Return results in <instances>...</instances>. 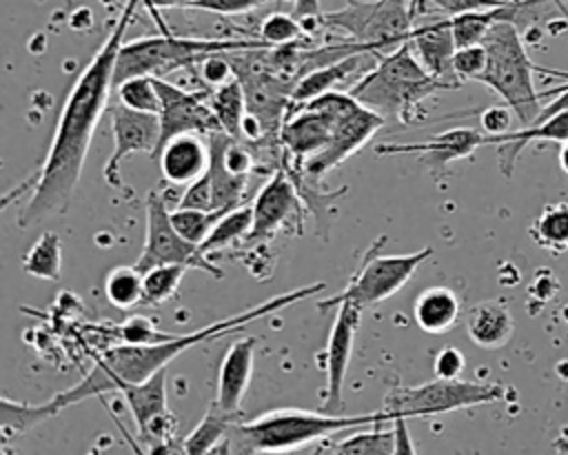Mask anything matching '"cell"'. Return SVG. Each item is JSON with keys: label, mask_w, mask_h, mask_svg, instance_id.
Here are the masks:
<instances>
[{"label": "cell", "mask_w": 568, "mask_h": 455, "mask_svg": "<svg viewBox=\"0 0 568 455\" xmlns=\"http://www.w3.org/2000/svg\"><path fill=\"white\" fill-rule=\"evenodd\" d=\"M142 0H126L120 18L115 20L111 33L95 51L91 62L75 78L53 129V138L44 162L40 169L20 184L18 191H11L2 200V209L9 206L13 198L31 191L27 204L18 211V226L31 229L47 218L62 215L78 189L82 169L91 149L93 133L111 104V91L115 89L113 71L115 58L124 42V33L135 16V9Z\"/></svg>", "instance_id": "cell-1"}, {"label": "cell", "mask_w": 568, "mask_h": 455, "mask_svg": "<svg viewBox=\"0 0 568 455\" xmlns=\"http://www.w3.org/2000/svg\"><path fill=\"white\" fill-rule=\"evenodd\" d=\"M326 284L324 282H313V284H306V286H300V289H293L288 293H280L266 302H260L257 306H251L246 311H240L231 317H224V320H217L213 324H206V326H200L191 333H180L175 335L173 340H166V342H155V344H118V346H111L106 348L95 366L91 368V373L78 382L75 386L67 388V391H60L58 395H53V402L58 404L60 411H64L67 406L71 404H78L87 397H95V395H104V393H113V391H120L124 384H138V382H144L146 377H151L153 373H158L160 368H166V364L182 355L184 351L202 344V342H209L213 337H222L226 333H233V331H240L244 328L246 324L268 315V313H275L284 306H291L300 300H306L320 291H324Z\"/></svg>", "instance_id": "cell-2"}, {"label": "cell", "mask_w": 568, "mask_h": 455, "mask_svg": "<svg viewBox=\"0 0 568 455\" xmlns=\"http://www.w3.org/2000/svg\"><path fill=\"white\" fill-rule=\"evenodd\" d=\"M377 422H390V417L382 408L366 415H339V413L304 411V408H275L257 415L255 419H240L229 431L226 439L217 451H233V453L295 451L326 435L346 433V431L371 426Z\"/></svg>", "instance_id": "cell-3"}, {"label": "cell", "mask_w": 568, "mask_h": 455, "mask_svg": "<svg viewBox=\"0 0 568 455\" xmlns=\"http://www.w3.org/2000/svg\"><path fill=\"white\" fill-rule=\"evenodd\" d=\"M446 89L453 87L433 78L406 40L386 55H379L368 73H362V78L348 89V93L384 115L386 122L413 124L426 120L422 102L435 91Z\"/></svg>", "instance_id": "cell-4"}, {"label": "cell", "mask_w": 568, "mask_h": 455, "mask_svg": "<svg viewBox=\"0 0 568 455\" xmlns=\"http://www.w3.org/2000/svg\"><path fill=\"white\" fill-rule=\"evenodd\" d=\"M481 44L486 47V69L477 82L490 87L513 109L521 127H530L544 109V98L535 89L532 73L541 71L559 78H568V73L532 64L513 20H497Z\"/></svg>", "instance_id": "cell-5"}, {"label": "cell", "mask_w": 568, "mask_h": 455, "mask_svg": "<svg viewBox=\"0 0 568 455\" xmlns=\"http://www.w3.org/2000/svg\"><path fill=\"white\" fill-rule=\"evenodd\" d=\"M260 47H268V44L260 38L220 40V38H182L173 33L138 38L131 42H122L115 58L113 80L118 87L122 80L131 75L162 78L164 73L175 71L180 67L202 62L209 53H215V51H242V49H260Z\"/></svg>", "instance_id": "cell-6"}, {"label": "cell", "mask_w": 568, "mask_h": 455, "mask_svg": "<svg viewBox=\"0 0 568 455\" xmlns=\"http://www.w3.org/2000/svg\"><path fill=\"white\" fill-rule=\"evenodd\" d=\"M508 388L497 382H473V380H433L419 386H395L386 393L382 411L393 419L404 417H433L442 413H453L459 408H470L479 404L501 402Z\"/></svg>", "instance_id": "cell-7"}, {"label": "cell", "mask_w": 568, "mask_h": 455, "mask_svg": "<svg viewBox=\"0 0 568 455\" xmlns=\"http://www.w3.org/2000/svg\"><path fill=\"white\" fill-rule=\"evenodd\" d=\"M384 244H386V235H379L362 255L344 291L317 302V309L320 311L331 309L342 300H353L362 309L379 304L393 297L417 273V269L433 255V246H426L406 255H379V249Z\"/></svg>", "instance_id": "cell-8"}, {"label": "cell", "mask_w": 568, "mask_h": 455, "mask_svg": "<svg viewBox=\"0 0 568 455\" xmlns=\"http://www.w3.org/2000/svg\"><path fill=\"white\" fill-rule=\"evenodd\" d=\"M158 264H184L189 269H200L215 280H222V269L213 264L209 253L200 244L186 240L171 222V211L160 191L146 195V237L135 266L144 273Z\"/></svg>", "instance_id": "cell-9"}, {"label": "cell", "mask_w": 568, "mask_h": 455, "mask_svg": "<svg viewBox=\"0 0 568 455\" xmlns=\"http://www.w3.org/2000/svg\"><path fill=\"white\" fill-rule=\"evenodd\" d=\"M384 124H386L384 115H379L377 111H373L366 104H362L359 100H355L346 111H342L337 115L328 144L322 151H317L315 155H311L302 166H295V169L300 171V175L304 180H308L313 184H320V180L331 169H335L346 158L357 153L371 140V135L375 131H379Z\"/></svg>", "instance_id": "cell-10"}, {"label": "cell", "mask_w": 568, "mask_h": 455, "mask_svg": "<svg viewBox=\"0 0 568 455\" xmlns=\"http://www.w3.org/2000/svg\"><path fill=\"white\" fill-rule=\"evenodd\" d=\"M155 78V87L160 93V140L158 146L153 151V160L158 158L160 149L175 135L182 133H211V131H220V122L211 109L209 102V93L202 91H184L182 87H175L158 75Z\"/></svg>", "instance_id": "cell-11"}, {"label": "cell", "mask_w": 568, "mask_h": 455, "mask_svg": "<svg viewBox=\"0 0 568 455\" xmlns=\"http://www.w3.org/2000/svg\"><path fill=\"white\" fill-rule=\"evenodd\" d=\"M109 115H111V131H113V153L109 155L102 175L109 186L120 189L122 162L129 155L142 153V151L153 155L160 140V118L158 113L129 109L122 102L109 104Z\"/></svg>", "instance_id": "cell-12"}, {"label": "cell", "mask_w": 568, "mask_h": 455, "mask_svg": "<svg viewBox=\"0 0 568 455\" xmlns=\"http://www.w3.org/2000/svg\"><path fill=\"white\" fill-rule=\"evenodd\" d=\"M337 313L328 333L326 351H324V368H326V391L322 411L339 413L342 411V388L344 377L348 373V362L353 353L355 333L362 322V306L353 300H342L335 304Z\"/></svg>", "instance_id": "cell-13"}, {"label": "cell", "mask_w": 568, "mask_h": 455, "mask_svg": "<svg viewBox=\"0 0 568 455\" xmlns=\"http://www.w3.org/2000/svg\"><path fill=\"white\" fill-rule=\"evenodd\" d=\"M300 193L284 166L280 164L253 200V229L246 235V242L271 240L286 224L300 222Z\"/></svg>", "instance_id": "cell-14"}, {"label": "cell", "mask_w": 568, "mask_h": 455, "mask_svg": "<svg viewBox=\"0 0 568 455\" xmlns=\"http://www.w3.org/2000/svg\"><path fill=\"white\" fill-rule=\"evenodd\" d=\"M481 144H486V133L473 127H457L444 133H437L435 138L426 142H384L375 146L377 155H399V153H413L419 155V160L437 175L446 169L448 162L470 158Z\"/></svg>", "instance_id": "cell-15"}, {"label": "cell", "mask_w": 568, "mask_h": 455, "mask_svg": "<svg viewBox=\"0 0 568 455\" xmlns=\"http://www.w3.org/2000/svg\"><path fill=\"white\" fill-rule=\"evenodd\" d=\"M408 44L413 47L417 60L422 67L437 80L450 84L453 89L462 87V80L457 78L453 69V55L457 51L450 18H442L422 27H413L408 33Z\"/></svg>", "instance_id": "cell-16"}, {"label": "cell", "mask_w": 568, "mask_h": 455, "mask_svg": "<svg viewBox=\"0 0 568 455\" xmlns=\"http://www.w3.org/2000/svg\"><path fill=\"white\" fill-rule=\"evenodd\" d=\"M155 160L169 184L186 186L209 169L211 146L202 140V133H182L171 138Z\"/></svg>", "instance_id": "cell-17"}, {"label": "cell", "mask_w": 568, "mask_h": 455, "mask_svg": "<svg viewBox=\"0 0 568 455\" xmlns=\"http://www.w3.org/2000/svg\"><path fill=\"white\" fill-rule=\"evenodd\" d=\"M568 140V109L552 113L550 118L521 127L519 131H506L501 135H486V144H497V162L499 171L510 178L515 162L526 144L530 142H566Z\"/></svg>", "instance_id": "cell-18"}, {"label": "cell", "mask_w": 568, "mask_h": 455, "mask_svg": "<svg viewBox=\"0 0 568 455\" xmlns=\"http://www.w3.org/2000/svg\"><path fill=\"white\" fill-rule=\"evenodd\" d=\"M253 357H255V340L242 337L235 340L224 353L217 371V393L215 402L231 411L242 413V397L251 384L253 375Z\"/></svg>", "instance_id": "cell-19"}, {"label": "cell", "mask_w": 568, "mask_h": 455, "mask_svg": "<svg viewBox=\"0 0 568 455\" xmlns=\"http://www.w3.org/2000/svg\"><path fill=\"white\" fill-rule=\"evenodd\" d=\"M375 58H379L375 51H357V53H351L342 60H335V62H328V64H322V67H315V69L306 71L295 82V87L291 91V104H300V102H306V100H311L320 93H326L337 82L346 80L353 73H366V69L375 64V62H371Z\"/></svg>", "instance_id": "cell-20"}, {"label": "cell", "mask_w": 568, "mask_h": 455, "mask_svg": "<svg viewBox=\"0 0 568 455\" xmlns=\"http://www.w3.org/2000/svg\"><path fill=\"white\" fill-rule=\"evenodd\" d=\"M515 331V320L504 300H484L466 315V333L479 348H501Z\"/></svg>", "instance_id": "cell-21"}, {"label": "cell", "mask_w": 568, "mask_h": 455, "mask_svg": "<svg viewBox=\"0 0 568 455\" xmlns=\"http://www.w3.org/2000/svg\"><path fill=\"white\" fill-rule=\"evenodd\" d=\"M459 311H462V304L453 289L430 286L422 291L419 297L415 300L413 317L424 333L439 335L455 326V322L459 320Z\"/></svg>", "instance_id": "cell-22"}, {"label": "cell", "mask_w": 568, "mask_h": 455, "mask_svg": "<svg viewBox=\"0 0 568 455\" xmlns=\"http://www.w3.org/2000/svg\"><path fill=\"white\" fill-rule=\"evenodd\" d=\"M133 422L138 426V435H142L146 431V426L151 424V419H155L158 415L169 411L166 404V368H160L158 373H153L151 377H146L144 382L138 384H124L120 388Z\"/></svg>", "instance_id": "cell-23"}, {"label": "cell", "mask_w": 568, "mask_h": 455, "mask_svg": "<svg viewBox=\"0 0 568 455\" xmlns=\"http://www.w3.org/2000/svg\"><path fill=\"white\" fill-rule=\"evenodd\" d=\"M60 413L58 404L51 400L40 402V404H29L11 397L0 400V446L2 451L9 448V444L24 433H29L33 426L55 417Z\"/></svg>", "instance_id": "cell-24"}, {"label": "cell", "mask_w": 568, "mask_h": 455, "mask_svg": "<svg viewBox=\"0 0 568 455\" xmlns=\"http://www.w3.org/2000/svg\"><path fill=\"white\" fill-rule=\"evenodd\" d=\"M244 419L242 413H231L217 402H211L200 424L180 442L182 453H211L222 446L229 431Z\"/></svg>", "instance_id": "cell-25"}, {"label": "cell", "mask_w": 568, "mask_h": 455, "mask_svg": "<svg viewBox=\"0 0 568 455\" xmlns=\"http://www.w3.org/2000/svg\"><path fill=\"white\" fill-rule=\"evenodd\" d=\"M528 235L532 242L550 255L568 251V202H552L541 209L532 220Z\"/></svg>", "instance_id": "cell-26"}, {"label": "cell", "mask_w": 568, "mask_h": 455, "mask_svg": "<svg viewBox=\"0 0 568 455\" xmlns=\"http://www.w3.org/2000/svg\"><path fill=\"white\" fill-rule=\"evenodd\" d=\"M209 102H211V109H213L222 131H226L229 135L240 140L242 120L246 115V93H244L242 82L237 78L224 82L222 87H217L209 93Z\"/></svg>", "instance_id": "cell-27"}, {"label": "cell", "mask_w": 568, "mask_h": 455, "mask_svg": "<svg viewBox=\"0 0 568 455\" xmlns=\"http://www.w3.org/2000/svg\"><path fill=\"white\" fill-rule=\"evenodd\" d=\"M104 295L120 311L142 306L144 273L135 264L111 269L104 277Z\"/></svg>", "instance_id": "cell-28"}, {"label": "cell", "mask_w": 568, "mask_h": 455, "mask_svg": "<svg viewBox=\"0 0 568 455\" xmlns=\"http://www.w3.org/2000/svg\"><path fill=\"white\" fill-rule=\"evenodd\" d=\"M22 271L40 280H58L62 271V242L58 233L44 231L22 257Z\"/></svg>", "instance_id": "cell-29"}, {"label": "cell", "mask_w": 568, "mask_h": 455, "mask_svg": "<svg viewBox=\"0 0 568 455\" xmlns=\"http://www.w3.org/2000/svg\"><path fill=\"white\" fill-rule=\"evenodd\" d=\"M251 229H253V204H242V206L237 204L217 220V224L211 229V233L200 244V249L204 253H213L237 240H246Z\"/></svg>", "instance_id": "cell-30"}, {"label": "cell", "mask_w": 568, "mask_h": 455, "mask_svg": "<svg viewBox=\"0 0 568 455\" xmlns=\"http://www.w3.org/2000/svg\"><path fill=\"white\" fill-rule=\"evenodd\" d=\"M189 266L184 264H158L144 271L142 306H160L171 300Z\"/></svg>", "instance_id": "cell-31"}, {"label": "cell", "mask_w": 568, "mask_h": 455, "mask_svg": "<svg viewBox=\"0 0 568 455\" xmlns=\"http://www.w3.org/2000/svg\"><path fill=\"white\" fill-rule=\"evenodd\" d=\"M386 422H377L371 424V431H362L366 426L353 428V433H348V437H344L342 442H337L331 451L333 453H377V455H386V453H395V433L393 426L388 431H384Z\"/></svg>", "instance_id": "cell-32"}, {"label": "cell", "mask_w": 568, "mask_h": 455, "mask_svg": "<svg viewBox=\"0 0 568 455\" xmlns=\"http://www.w3.org/2000/svg\"><path fill=\"white\" fill-rule=\"evenodd\" d=\"M115 98L129 109L160 113V93L153 75H131L115 87Z\"/></svg>", "instance_id": "cell-33"}, {"label": "cell", "mask_w": 568, "mask_h": 455, "mask_svg": "<svg viewBox=\"0 0 568 455\" xmlns=\"http://www.w3.org/2000/svg\"><path fill=\"white\" fill-rule=\"evenodd\" d=\"M233 206H222L215 211H202V209H184V206H175L171 211V222L173 226L191 242L202 244L206 240V235L211 233V229L217 224V220Z\"/></svg>", "instance_id": "cell-34"}, {"label": "cell", "mask_w": 568, "mask_h": 455, "mask_svg": "<svg viewBox=\"0 0 568 455\" xmlns=\"http://www.w3.org/2000/svg\"><path fill=\"white\" fill-rule=\"evenodd\" d=\"M302 36H304V31H302L300 20L295 16H288L282 11L268 13L260 24V40H264L271 49L293 44Z\"/></svg>", "instance_id": "cell-35"}, {"label": "cell", "mask_w": 568, "mask_h": 455, "mask_svg": "<svg viewBox=\"0 0 568 455\" xmlns=\"http://www.w3.org/2000/svg\"><path fill=\"white\" fill-rule=\"evenodd\" d=\"M178 333H164L155 326L149 315H129L122 324L115 326V337L120 344H155L173 340Z\"/></svg>", "instance_id": "cell-36"}, {"label": "cell", "mask_w": 568, "mask_h": 455, "mask_svg": "<svg viewBox=\"0 0 568 455\" xmlns=\"http://www.w3.org/2000/svg\"><path fill=\"white\" fill-rule=\"evenodd\" d=\"M453 69L462 82L477 80L486 69V47L481 42L470 47H459L453 55Z\"/></svg>", "instance_id": "cell-37"}, {"label": "cell", "mask_w": 568, "mask_h": 455, "mask_svg": "<svg viewBox=\"0 0 568 455\" xmlns=\"http://www.w3.org/2000/svg\"><path fill=\"white\" fill-rule=\"evenodd\" d=\"M178 206L215 211V206H213V182H211V171L209 169L197 180L186 184L182 198L178 200Z\"/></svg>", "instance_id": "cell-38"}, {"label": "cell", "mask_w": 568, "mask_h": 455, "mask_svg": "<svg viewBox=\"0 0 568 455\" xmlns=\"http://www.w3.org/2000/svg\"><path fill=\"white\" fill-rule=\"evenodd\" d=\"M200 78L211 84L213 89L222 87L224 82L233 80L235 78V71H233V64L229 60V51H215V53H209L202 62H200Z\"/></svg>", "instance_id": "cell-39"}, {"label": "cell", "mask_w": 568, "mask_h": 455, "mask_svg": "<svg viewBox=\"0 0 568 455\" xmlns=\"http://www.w3.org/2000/svg\"><path fill=\"white\" fill-rule=\"evenodd\" d=\"M419 2L422 0H413V16L419 13ZM430 4H435L439 11H444L448 18L457 16V13H466V11H481V9H495V7H504L513 0H426Z\"/></svg>", "instance_id": "cell-40"}, {"label": "cell", "mask_w": 568, "mask_h": 455, "mask_svg": "<svg viewBox=\"0 0 568 455\" xmlns=\"http://www.w3.org/2000/svg\"><path fill=\"white\" fill-rule=\"evenodd\" d=\"M266 2H271V0H195L191 4V9L220 13V16H237V13L253 11Z\"/></svg>", "instance_id": "cell-41"}, {"label": "cell", "mask_w": 568, "mask_h": 455, "mask_svg": "<svg viewBox=\"0 0 568 455\" xmlns=\"http://www.w3.org/2000/svg\"><path fill=\"white\" fill-rule=\"evenodd\" d=\"M466 366V357L459 348L455 346H446L442 348L437 355H435V362H433V371H435V377H442V380H455L462 375Z\"/></svg>", "instance_id": "cell-42"}, {"label": "cell", "mask_w": 568, "mask_h": 455, "mask_svg": "<svg viewBox=\"0 0 568 455\" xmlns=\"http://www.w3.org/2000/svg\"><path fill=\"white\" fill-rule=\"evenodd\" d=\"M513 109L504 102V104H495V107H488L479 113V124H481V131L486 135H501L510 129V120H513Z\"/></svg>", "instance_id": "cell-43"}, {"label": "cell", "mask_w": 568, "mask_h": 455, "mask_svg": "<svg viewBox=\"0 0 568 455\" xmlns=\"http://www.w3.org/2000/svg\"><path fill=\"white\" fill-rule=\"evenodd\" d=\"M550 95H557V98H552V102L546 104V107L539 111V115H537V120H535L532 124H537V122L550 118V115L557 113V111L568 109V84H559V87H555V89L541 91V98H550ZM532 124H530V127H532Z\"/></svg>", "instance_id": "cell-44"}, {"label": "cell", "mask_w": 568, "mask_h": 455, "mask_svg": "<svg viewBox=\"0 0 568 455\" xmlns=\"http://www.w3.org/2000/svg\"><path fill=\"white\" fill-rule=\"evenodd\" d=\"M393 433H395V453H417L413 439H410V431H408V417L404 415H395L390 419Z\"/></svg>", "instance_id": "cell-45"}, {"label": "cell", "mask_w": 568, "mask_h": 455, "mask_svg": "<svg viewBox=\"0 0 568 455\" xmlns=\"http://www.w3.org/2000/svg\"><path fill=\"white\" fill-rule=\"evenodd\" d=\"M195 0H142L144 9H149V13L155 18V22L162 27V33H171V29L166 27V22L158 16V9H171V7H191Z\"/></svg>", "instance_id": "cell-46"}, {"label": "cell", "mask_w": 568, "mask_h": 455, "mask_svg": "<svg viewBox=\"0 0 568 455\" xmlns=\"http://www.w3.org/2000/svg\"><path fill=\"white\" fill-rule=\"evenodd\" d=\"M552 448H555L557 453H568V424L559 428L557 437L552 439Z\"/></svg>", "instance_id": "cell-47"}, {"label": "cell", "mask_w": 568, "mask_h": 455, "mask_svg": "<svg viewBox=\"0 0 568 455\" xmlns=\"http://www.w3.org/2000/svg\"><path fill=\"white\" fill-rule=\"evenodd\" d=\"M557 160H559L561 171H564V173H568V140H566V142H561V149H559Z\"/></svg>", "instance_id": "cell-48"}, {"label": "cell", "mask_w": 568, "mask_h": 455, "mask_svg": "<svg viewBox=\"0 0 568 455\" xmlns=\"http://www.w3.org/2000/svg\"><path fill=\"white\" fill-rule=\"evenodd\" d=\"M291 2H293V0H291Z\"/></svg>", "instance_id": "cell-49"}]
</instances>
